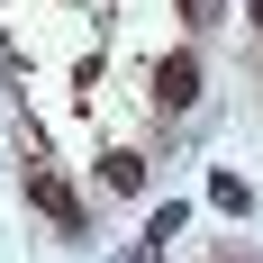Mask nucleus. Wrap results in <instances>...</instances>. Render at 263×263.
<instances>
[{"mask_svg": "<svg viewBox=\"0 0 263 263\" xmlns=\"http://www.w3.org/2000/svg\"><path fill=\"white\" fill-rule=\"evenodd\" d=\"M27 200H36V209L54 218V227H64V236H91V218H82V200L64 182H54V173H27Z\"/></svg>", "mask_w": 263, "mask_h": 263, "instance_id": "obj_1", "label": "nucleus"}, {"mask_svg": "<svg viewBox=\"0 0 263 263\" xmlns=\"http://www.w3.org/2000/svg\"><path fill=\"white\" fill-rule=\"evenodd\" d=\"M155 100L163 109H191V100H200V54H173V64H163V73H155Z\"/></svg>", "mask_w": 263, "mask_h": 263, "instance_id": "obj_2", "label": "nucleus"}, {"mask_svg": "<svg viewBox=\"0 0 263 263\" xmlns=\"http://www.w3.org/2000/svg\"><path fill=\"white\" fill-rule=\"evenodd\" d=\"M100 173H109V191H145V155H109Z\"/></svg>", "mask_w": 263, "mask_h": 263, "instance_id": "obj_3", "label": "nucleus"}, {"mask_svg": "<svg viewBox=\"0 0 263 263\" xmlns=\"http://www.w3.org/2000/svg\"><path fill=\"white\" fill-rule=\"evenodd\" d=\"M209 200H218V209H236V218H245V209H254V191H245V182H236V173H218V182H209Z\"/></svg>", "mask_w": 263, "mask_h": 263, "instance_id": "obj_4", "label": "nucleus"}, {"mask_svg": "<svg viewBox=\"0 0 263 263\" xmlns=\"http://www.w3.org/2000/svg\"><path fill=\"white\" fill-rule=\"evenodd\" d=\"M182 227H191V209H182V200H163V209L145 218V236H155V245H163V236H182Z\"/></svg>", "mask_w": 263, "mask_h": 263, "instance_id": "obj_5", "label": "nucleus"}, {"mask_svg": "<svg viewBox=\"0 0 263 263\" xmlns=\"http://www.w3.org/2000/svg\"><path fill=\"white\" fill-rule=\"evenodd\" d=\"M218 9H227V0H182V18H191V27H218Z\"/></svg>", "mask_w": 263, "mask_h": 263, "instance_id": "obj_6", "label": "nucleus"}, {"mask_svg": "<svg viewBox=\"0 0 263 263\" xmlns=\"http://www.w3.org/2000/svg\"><path fill=\"white\" fill-rule=\"evenodd\" d=\"M155 254H163V245H155V236H145V245H136V254H118V263H155Z\"/></svg>", "mask_w": 263, "mask_h": 263, "instance_id": "obj_7", "label": "nucleus"}, {"mask_svg": "<svg viewBox=\"0 0 263 263\" xmlns=\"http://www.w3.org/2000/svg\"><path fill=\"white\" fill-rule=\"evenodd\" d=\"M254 27H263V0H254Z\"/></svg>", "mask_w": 263, "mask_h": 263, "instance_id": "obj_8", "label": "nucleus"}]
</instances>
